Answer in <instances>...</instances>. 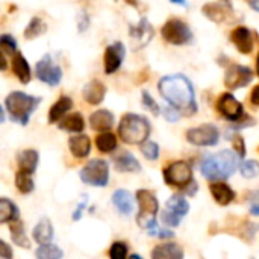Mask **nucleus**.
I'll list each match as a JSON object with an SVG mask.
<instances>
[{
    "instance_id": "nucleus-1",
    "label": "nucleus",
    "mask_w": 259,
    "mask_h": 259,
    "mask_svg": "<svg viewBox=\"0 0 259 259\" xmlns=\"http://www.w3.org/2000/svg\"><path fill=\"white\" fill-rule=\"evenodd\" d=\"M158 90L161 96L184 115H193L197 111L194 87L184 74L165 76L159 80Z\"/></svg>"
},
{
    "instance_id": "nucleus-2",
    "label": "nucleus",
    "mask_w": 259,
    "mask_h": 259,
    "mask_svg": "<svg viewBox=\"0 0 259 259\" xmlns=\"http://www.w3.org/2000/svg\"><path fill=\"white\" fill-rule=\"evenodd\" d=\"M238 167V156L232 150H223L215 155H209L200 165L202 175L208 181H225L231 178Z\"/></svg>"
},
{
    "instance_id": "nucleus-3",
    "label": "nucleus",
    "mask_w": 259,
    "mask_h": 259,
    "mask_svg": "<svg viewBox=\"0 0 259 259\" xmlns=\"http://www.w3.org/2000/svg\"><path fill=\"white\" fill-rule=\"evenodd\" d=\"M39 97H33L20 91H14L11 94H8L6 100H5V109L8 111L9 117L12 121L26 126L29 123V118L32 115V112L38 108L39 105Z\"/></svg>"
},
{
    "instance_id": "nucleus-4",
    "label": "nucleus",
    "mask_w": 259,
    "mask_h": 259,
    "mask_svg": "<svg viewBox=\"0 0 259 259\" xmlns=\"http://www.w3.org/2000/svg\"><path fill=\"white\" fill-rule=\"evenodd\" d=\"M118 135L126 144H143L150 135V123L137 114H126L118 126Z\"/></svg>"
},
{
    "instance_id": "nucleus-5",
    "label": "nucleus",
    "mask_w": 259,
    "mask_h": 259,
    "mask_svg": "<svg viewBox=\"0 0 259 259\" xmlns=\"http://www.w3.org/2000/svg\"><path fill=\"white\" fill-rule=\"evenodd\" d=\"M137 202L140 205L137 223L147 231L155 229L156 228V215L159 211L158 199L149 190H138L137 191Z\"/></svg>"
},
{
    "instance_id": "nucleus-6",
    "label": "nucleus",
    "mask_w": 259,
    "mask_h": 259,
    "mask_svg": "<svg viewBox=\"0 0 259 259\" xmlns=\"http://www.w3.org/2000/svg\"><path fill=\"white\" fill-rule=\"evenodd\" d=\"M80 181L91 187H106L109 182V167L103 159H93L80 170Z\"/></svg>"
},
{
    "instance_id": "nucleus-7",
    "label": "nucleus",
    "mask_w": 259,
    "mask_h": 259,
    "mask_svg": "<svg viewBox=\"0 0 259 259\" xmlns=\"http://www.w3.org/2000/svg\"><path fill=\"white\" fill-rule=\"evenodd\" d=\"M162 38L175 46H185L193 41V32L182 20L171 18L162 27Z\"/></svg>"
},
{
    "instance_id": "nucleus-8",
    "label": "nucleus",
    "mask_w": 259,
    "mask_h": 259,
    "mask_svg": "<svg viewBox=\"0 0 259 259\" xmlns=\"http://www.w3.org/2000/svg\"><path fill=\"white\" fill-rule=\"evenodd\" d=\"M164 181L170 187L185 188L190 182H193L191 165L185 161H176V162L170 164L164 170Z\"/></svg>"
},
{
    "instance_id": "nucleus-9",
    "label": "nucleus",
    "mask_w": 259,
    "mask_h": 259,
    "mask_svg": "<svg viewBox=\"0 0 259 259\" xmlns=\"http://www.w3.org/2000/svg\"><path fill=\"white\" fill-rule=\"evenodd\" d=\"M220 134L214 124H202L187 132V141L199 147H211L219 143Z\"/></svg>"
},
{
    "instance_id": "nucleus-10",
    "label": "nucleus",
    "mask_w": 259,
    "mask_h": 259,
    "mask_svg": "<svg viewBox=\"0 0 259 259\" xmlns=\"http://www.w3.org/2000/svg\"><path fill=\"white\" fill-rule=\"evenodd\" d=\"M35 74L41 82H44V83H47L50 87H56L62 79V70H61L59 65H56L53 62L50 55H44L36 62Z\"/></svg>"
},
{
    "instance_id": "nucleus-11",
    "label": "nucleus",
    "mask_w": 259,
    "mask_h": 259,
    "mask_svg": "<svg viewBox=\"0 0 259 259\" xmlns=\"http://www.w3.org/2000/svg\"><path fill=\"white\" fill-rule=\"evenodd\" d=\"M253 79V71L244 65L240 64H232L226 70L225 74V85L228 90H237L249 85Z\"/></svg>"
},
{
    "instance_id": "nucleus-12",
    "label": "nucleus",
    "mask_w": 259,
    "mask_h": 259,
    "mask_svg": "<svg viewBox=\"0 0 259 259\" xmlns=\"http://www.w3.org/2000/svg\"><path fill=\"white\" fill-rule=\"evenodd\" d=\"M153 33L155 30L147 18H141L137 26H131L129 36H131L132 50H141L143 47H146L153 38Z\"/></svg>"
},
{
    "instance_id": "nucleus-13",
    "label": "nucleus",
    "mask_w": 259,
    "mask_h": 259,
    "mask_svg": "<svg viewBox=\"0 0 259 259\" xmlns=\"http://www.w3.org/2000/svg\"><path fill=\"white\" fill-rule=\"evenodd\" d=\"M217 109L226 120H231V121H238L246 115L243 105L231 93H225L220 96L217 102Z\"/></svg>"
},
{
    "instance_id": "nucleus-14",
    "label": "nucleus",
    "mask_w": 259,
    "mask_h": 259,
    "mask_svg": "<svg viewBox=\"0 0 259 259\" xmlns=\"http://www.w3.org/2000/svg\"><path fill=\"white\" fill-rule=\"evenodd\" d=\"M124 59V46L123 42H114L111 46L106 47L105 50V73L106 74H112L115 73L121 62Z\"/></svg>"
},
{
    "instance_id": "nucleus-15",
    "label": "nucleus",
    "mask_w": 259,
    "mask_h": 259,
    "mask_svg": "<svg viewBox=\"0 0 259 259\" xmlns=\"http://www.w3.org/2000/svg\"><path fill=\"white\" fill-rule=\"evenodd\" d=\"M231 41L244 55H249L253 50V35L246 26L235 27L231 33Z\"/></svg>"
},
{
    "instance_id": "nucleus-16",
    "label": "nucleus",
    "mask_w": 259,
    "mask_h": 259,
    "mask_svg": "<svg viewBox=\"0 0 259 259\" xmlns=\"http://www.w3.org/2000/svg\"><path fill=\"white\" fill-rule=\"evenodd\" d=\"M209 190H211V194H212L214 200L222 206H228L229 203H232L235 200V191L222 181L212 182Z\"/></svg>"
},
{
    "instance_id": "nucleus-17",
    "label": "nucleus",
    "mask_w": 259,
    "mask_h": 259,
    "mask_svg": "<svg viewBox=\"0 0 259 259\" xmlns=\"http://www.w3.org/2000/svg\"><path fill=\"white\" fill-rule=\"evenodd\" d=\"M83 99L90 105H99L103 102L105 94H106V87L100 80H91L83 87Z\"/></svg>"
},
{
    "instance_id": "nucleus-18",
    "label": "nucleus",
    "mask_w": 259,
    "mask_h": 259,
    "mask_svg": "<svg viewBox=\"0 0 259 259\" xmlns=\"http://www.w3.org/2000/svg\"><path fill=\"white\" fill-rule=\"evenodd\" d=\"M38 152L33 150V149H26V150H21L18 155H17V164H18V168L21 171H26V173H30L33 175V171L36 170L38 167Z\"/></svg>"
},
{
    "instance_id": "nucleus-19",
    "label": "nucleus",
    "mask_w": 259,
    "mask_h": 259,
    "mask_svg": "<svg viewBox=\"0 0 259 259\" xmlns=\"http://www.w3.org/2000/svg\"><path fill=\"white\" fill-rule=\"evenodd\" d=\"M114 165L121 173H138V171H141V165H140L138 159L134 155H131L129 152H121L118 156H115Z\"/></svg>"
},
{
    "instance_id": "nucleus-20",
    "label": "nucleus",
    "mask_w": 259,
    "mask_h": 259,
    "mask_svg": "<svg viewBox=\"0 0 259 259\" xmlns=\"http://www.w3.org/2000/svg\"><path fill=\"white\" fill-rule=\"evenodd\" d=\"M11 67H12V73L18 77V80L21 83H29L30 80V67L26 61V58L21 53H14L12 61H11Z\"/></svg>"
},
{
    "instance_id": "nucleus-21",
    "label": "nucleus",
    "mask_w": 259,
    "mask_h": 259,
    "mask_svg": "<svg viewBox=\"0 0 259 259\" xmlns=\"http://www.w3.org/2000/svg\"><path fill=\"white\" fill-rule=\"evenodd\" d=\"M90 124L94 131H99V132L109 131L114 124V115H112V112H109L106 109L96 111L90 117Z\"/></svg>"
},
{
    "instance_id": "nucleus-22",
    "label": "nucleus",
    "mask_w": 259,
    "mask_h": 259,
    "mask_svg": "<svg viewBox=\"0 0 259 259\" xmlns=\"http://www.w3.org/2000/svg\"><path fill=\"white\" fill-rule=\"evenodd\" d=\"M112 203L124 215H131L134 211V197L127 190H117L112 194Z\"/></svg>"
},
{
    "instance_id": "nucleus-23",
    "label": "nucleus",
    "mask_w": 259,
    "mask_h": 259,
    "mask_svg": "<svg viewBox=\"0 0 259 259\" xmlns=\"http://www.w3.org/2000/svg\"><path fill=\"white\" fill-rule=\"evenodd\" d=\"M33 240L38 244H49L53 241V226L49 219H42L35 228H33Z\"/></svg>"
},
{
    "instance_id": "nucleus-24",
    "label": "nucleus",
    "mask_w": 259,
    "mask_h": 259,
    "mask_svg": "<svg viewBox=\"0 0 259 259\" xmlns=\"http://www.w3.org/2000/svg\"><path fill=\"white\" fill-rule=\"evenodd\" d=\"M182 256H184L182 247H179L175 243L156 246L152 252V258L153 259H181Z\"/></svg>"
},
{
    "instance_id": "nucleus-25",
    "label": "nucleus",
    "mask_w": 259,
    "mask_h": 259,
    "mask_svg": "<svg viewBox=\"0 0 259 259\" xmlns=\"http://www.w3.org/2000/svg\"><path fill=\"white\" fill-rule=\"evenodd\" d=\"M68 147H70V152L76 158H85L90 155L91 143L87 135H77V137H71L68 140Z\"/></svg>"
},
{
    "instance_id": "nucleus-26",
    "label": "nucleus",
    "mask_w": 259,
    "mask_h": 259,
    "mask_svg": "<svg viewBox=\"0 0 259 259\" xmlns=\"http://www.w3.org/2000/svg\"><path fill=\"white\" fill-rule=\"evenodd\" d=\"M71 106H73V102H71L70 97H67V96L59 97V99L55 102V105L50 108V111H49V121H50V123L59 121V120L71 109Z\"/></svg>"
},
{
    "instance_id": "nucleus-27",
    "label": "nucleus",
    "mask_w": 259,
    "mask_h": 259,
    "mask_svg": "<svg viewBox=\"0 0 259 259\" xmlns=\"http://www.w3.org/2000/svg\"><path fill=\"white\" fill-rule=\"evenodd\" d=\"M59 129L62 131H67V132H82L83 127H85V121L82 118V115L79 112H73L64 118L59 120Z\"/></svg>"
},
{
    "instance_id": "nucleus-28",
    "label": "nucleus",
    "mask_w": 259,
    "mask_h": 259,
    "mask_svg": "<svg viewBox=\"0 0 259 259\" xmlns=\"http://www.w3.org/2000/svg\"><path fill=\"white\" fill-rule=\"evenodd\" d=\"M9 231H11V238H12V241H14L17 246H20V247H23V249H29V247H30V241H29L27 237H26L24 226H23V223H21L18 219L11 222Z\"/></svg>"
},
{
    "instance_id": "nucleus-29",
    "label": "nucleus",
    "mask_w": 259,
    "mask_h": 259,
    "mask_svg": "<svg viewBox=\"0 0 259 259\" xmlns=\"http://www.w3.org/2000/svg\"><path fill=\"white\" fill-rule=\"evenodd\" d=\"M165 206H167V209L173 211V212L178 214L179 217H185V215L188 214V211H190V203H188L182 196H179V194L171 196V197L167 200Z\"/></svg>"
},
{
    "instance_id": "nucleus-30",
    "label": "nucleus",
    "mask_w": 259,
    "mask_h": 259,
    "mask_svg": "<svg viewBox=\"0 0 259 259\" xmlns=\"http://www.w3.org/2000/svg\"><path fill=\"white\" fill-rule=\"evenodd\" d=\"M96 146H97V149H99L102 153H109V152L115 150V147H117V138H115L114 134L105 131V132H102L100 135H97V138H96Z\"/></svg>"
},
{
    "instance_id": "nucleus-31",
    "label": "nucleus",
    "mask_w": 259,
    "mask_h": 259,
    "mask_svg": "<svg viewBox=\"0 0 259 259\" xmlns=\"http://www.w3.org/2000/svg\"><path fill=\"white\" fill-rule=\"evenodd\" d=\"M20 215L18 208L8 199L0 200V223H8L12 220H17Z\"/></svg>"
},
{
    "instance_id": "nucleus-32",
    "label": "nucleus",
    "mask_w": 259,
    "mask_h": 259,
    "mask_svg": "<svg viewBox=\"0 0 259 259\" xmlns=\"http://www.w3.org/2000/svg\"><path fill=\"white\" fill-rule=\"evenodd\" d=\"M46 29H47L46 23L39 17H33L29 21V24L26 26V29H24V38L26 39H33V38L42 35L46 32Z\"/></svg>"
},
{
    "instance_id": "nucleus-33",
    "label": "nucleus",
    "mask_w": 259,
    "mask_h": 259,
    "mask_svg": "<svg viewBox=\"0 0 259 259\" xmlns=\"http://www.w3.org/2000/svg\"><path fill=\"white\" fill-rule=\"evenodd\" d=\"M202 12L214 23H223L226 18V12L220 6V3H208L202 8Z\"/></svg>"
},
{
    "instance_id": "nucleus-34",
    "label": "nucleus",
    "mask_w": 259,
    "mask_h": 259,
    "mask_svg": "<svg viewBox=\"0 0 259 259\" xmlns=\"http://www.w3.org/2000/svg\"><path fill=\"white\" fill-rule=\"evenodd\" d=\"M15 187L20 193L23 194H29L33 191V179H32V175L30 173H26V171H18L17 176H15Z\"/></svg>"
},
{
    "instance_id": "nucleus-35",
    "label": "nucleus",
    "mask_w": 259,
    "mask_h": 259,
    "mask_svg": "<svg viewBox=\"0 0 259 259\" xmlns=\"http://www.w3.org/2000/svg\"><path fill=\"white\" fill-rule=\"evenodd\" d=\"M35 255H36V258L39 259H59L62 258L64 253H62L61 249H58L56 246L49 243V244H39Z\"/></svg>"
},
{
    "instance_id": "nucleus-36",
    "label": "nucleus",
    "mask_w": 259,
    "mask_h": 259,
    "mask_svg": "<svg viewBox=\"0 0 259 259\" xmlns=\"http://www.w3.org/2000/svg\"><path fill=\"white\" fill-rule=\"evenodd\" d=\"M240 171L246 179H253L259 175V162L258 161H252V159L244 161L240 167Z\"/></svg>"
},
{
    "instance_id": "nucleus-37",
    "label": "nucleus",
    "mask_w": 259,
    "mask_h": 259,
    "mask_svg": "<svg viewBox=\"0 0 259 259\" xmlns=\"http://www.w3.org/2000/svg\"><path fill=\"white\" fill-rule=\"evenodd\" d=\"M141 152H143V155H144L147 159H150V161H155V159H158V156H159V147H158V144L153 143V141H144L143 146H141Z\"/></svg>"
},
{
    "instance_id": "nucleus-38",
    "label": "nucleus",
    "mask_w": 259,
    "mask_h": 259,
    "mask_svg": "<svg viewBox=\"0 0 259 259\" xmlns=\"http://www.w3.org/2000/svg\"><path fill=\"white\" fill-rule=\"evenodd\" d=\"M0 47H2V53L5 55H12L17 49V42L15 38L11 35H2L0 36Z\"/></svg>"
},
{
    "instance_id": "nucleus-39",
    "label": "nucleus",
    "mask_w": 259,
    "mask_h": 259,
    "mask_svg": "<svg viewBox=\"0 0 259 259\" xmlns=\"http://www.w3.org/2000/svg\"><path fill=\"white\" fill-rule=\"evenodd\" d=\"M109 256L112 259H123L127 256V246L121 241H115L112 246H111V250H109Z\"/></svg>"
},
{
    "instance_id": "nucleus-40",
    "label": "nucleus",
    "mask_w": 259,
    "mask_h": 259,
    "mask_svg": "<svg viewBox=\"0 0 259 259\" xmlns=\"http://www.w3.org/2000/svg\"><path fill=\"white\" fill-rule=\"evenodd\" d=\"M161 219H162V223H164L165 226L178 228V226H179V223H181V219H182V217H179L178 214H175V212H173V211H170V209H165V211L161 214Z\"/></svg>"
},
{
    "instance_id": "nucleus-41",
    "label": "nucleus",
    "mask_w": 259,
    "mask_h": 259,
    "mask_svg": "<svg viewBox=\"0 0 259 259\" xmlns=\"http://www.w3.org/2000/svg\"><path fill=\"white\" fill-rule=\"evenodd\" d=\"M143 105H144L153 115H159L161 108L158 106V103L153 100V97H152L147 91H143Z\"/></svg>"
},
{
    "instance_id": "nucleus-42",
    "label": "nucleus",
    "mask_w": 259,
    "mask_h": 259,
    "mask_svg": "<svg viewBox=\"0 0 259 259\" xmlns=\"http://www.w3.org/2000/svg\"><path fill=\"white\" fill-rule=\"evenodd\" d=\"M232 146H234V150L237 152V155H238L240 158H244V156H246V144H244L243 137L235 135V137L232 138Z\"/></svg>"
},
{
    "instance_id": "nucleus-43",
    "label": "nucleus",
    "mask_w": 259,
    "mask_h": 259,
    "mask_svg": "<svg viewBox=\"0 0 259 259\" xmlns=\"http://www.w3.org/2000/svg\"><path fill=\"white\" fill-rule=\"evenodd\" d=\"M164 117H165L168 121L175 123V121H178V120H179L181 112H179L175 106H171V105H170V108H168V106H167V108H164Z\"/></svg>"
},
{
    "instance_id": "nucleus-44",
    "label": "nucleus",
    "mask_w": 259,
    "mask_h": 259,
    "mask_svg": "<svg viewBox=\"0 0 259 259\" xmlns=\"http://www.w3.org/2000/svg\"><path fill=\"white\" fill-rule=\"evenodd\" d=\"M250 214L253 215H259V191L252 193L250 196Z\"/></svg>"
},
{
    "instance_id": "nucleus-45",
    "label": "nucleus",
    "mask_w": 259,
    "mask_h": 259,
    "mask_svg": "<svg viewBox=\"0 0 259 259\" xmlns=\"http://www.w3.org/2000/svg\"><path fill=\"white\" fill-rule=\"evenodd\" d=\"M149 234H150V237H158V238H162V240H167V238H173L175 237V234L171 232V231H162V229H152V231H149Z\"/></svg>"
},
{
    "instance_id": "nucleus-46",
    "label": "nucleus",
    "mask_w": 259,
    "mask_h": 259,
    "mask_svg": "<svg viewBox=\"0 0 259 259\" xmlns=\"http://www.w3.org/2000/svg\"><path fill=\"white\" fill-rule=\"evenodd\" d=\"M88 24H90V18H88L87 12H80V15H79V32L87 30Z\"/></svg>"
},
{
    "instance_id": "nucleus-47",
    "label": "nucleus",
    "mask_w": 259,
    "mask_h": 259,
    "mask_svg": "<svg viewBox=\"0 0 259 259\" xmlns=\"http://www.w3.org/2000/svg\"><path fill=\"white\" fill-rule=\"evenodd\" d=\"M0 256L5 259L12 258V252H11L9 246L5 241H0Z\"/></svg>"
},
{
    "instance_id": "nucleus-48",
    "label": "nucleus",
    "mask_w": 259,
    "mask_h": 259,
    "mask_svg": "<svg viewBox=\"0 0 259 259\" xmlns=\"http://www.w3.org/2000/svg\"><path fill=\"white\" fill-rule=\"evenodd\" d=\"M87 208V200L85 202H82L77 208H76V211L73 212V220H80V217H82V212H83V209Z\"/></svg>"
},
{
    "instance_id": "nucleus-49",
    "label": "nucleus",
    "mask_w": 259,
    "mask_h": 259,
    "mask_svg": "<svg viewBox=\"0 0 259 259\" xmlns=\"http://www.w3.org/2000/svg\"><path fill=\"white\" fill-rule=\"evenodd\" d=\"M250 102L255 105V106H259V85H256L250 94Z\"/></svg>"
},
{
    "instance_id": "nucleus-50",
    "label": "nucleus",
    "mask_w": 259,
    "mask_h": 259,
    "mask_svg": "<svg viewBox=\"0 0 259 259\" xmlns=\"http://www.w3.org/2000/svg\"><path fill=\"white\" fill-rule=\"evenodd\" d=\"M247 2H249L250 8H252L253 11H256V12H259V0H247Z\"/></svg>"
},
{
    "instance_id": "nucleus-51",
    "label": "nucleus",
    "mask_w": 259,
    "mask_h": 259,
    "mask_svg": "<svg viewBox=\"0 0 259 259\" xmlns=\"http://www.w3.org/2000/svg\"><path fill=\"white\" fill-rule=\"evenodd\" d=\"M171 2L173 3H178V5H184V6L187 5V0H171Z\"/></svg>"
},
{
    "instance_id": "nucleus-52",
    "label": "nucleus",
    "mask_w": 259,
    "mask_h": 259,
    "mask_svg": "<svg viewBox=\"0 0 259 259\" xmlns=\"http://www.w3.org/2000/svg\"><path fill=\"white\" fill-rule=\"evenodd\" d=\"M256 73H258V76H259V53H258V58H256Z\"/></svg>"
}]
</instances>
